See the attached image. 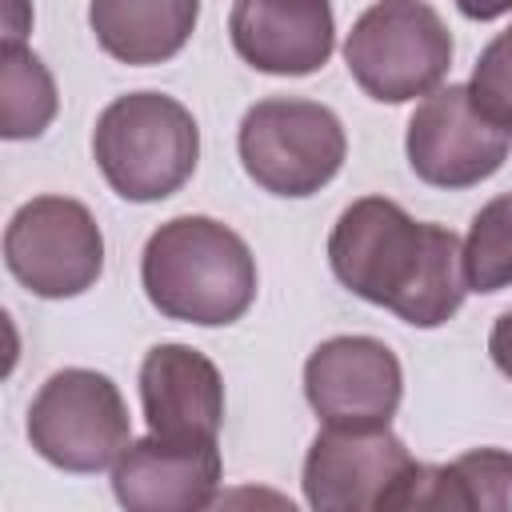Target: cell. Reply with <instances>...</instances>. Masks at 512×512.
<instances>
[{"mask_svg": "<svg viewBox=\"0 0 512 512\" xmlns=\"http://www.w3.org/2000/svg\"><path fill=\"white\" fill-rule=\"evenodd\" d=\"M28 440L60 472L92 476L132 444L128 404L112 376L96 368L52 372L28 404Z\"/></svg>", "mask_w": 512, "mask_h": 512, "instance_id": "6", "label": "cell"}, {"mask_svg": "<svg viewBox=\"0 0 512 512\" xmlns=\"http://www.w3.org/2000/svg\"><path fill=\"white\" fill-rule=\"evenodd\" d=\"M24 12H28L24 0H8V36H4V44H24V32H28Z\"/></svg>", "mask_w": 512, "mask_h": 512, "instance_id": "21", "label": "cell"}, {"mask_svg": "<svg viewBox=\"0 0 512 512\" xmlns=\"http://www.w3.org/2000/svg\"><path fill=\"white\" fill-rule=\"evenodd\" d=\"M236 152L256 188L304 200L332 184L348 156V136L328 104L300 96H268L244 112Z\"/></svg>", "mask_w": 512, "mask_h": 512, "instance_id": "5", "label": "cell"}, {"mask_svg": "<svg viewBox=\"0 0 512 512\" xmlns=\"http://www.w3.org/2000/svg\"><path fill=\"white\" fill-rule=\"evenodd\" d=\"M392 508H512V452L472 448L452 464H416Z\"/></svg>", "mask_w": 512, "mask_h": 512, "instance_id": "15", "label": "cell"}, {"mask_svg": "<svg viewBox=\"0 0 512 512\" xmlns=\"http://www.w3.org/2000/svg\"><path fill=\"white\" fill-rule=\"evenodd\" d=\"M228 36L256 72L312 76L336 52V16L328 0H232Z\"/></svg>", "mask_w": 512, "mask_h": 512, "instance_id": "12", "label": "cell"}, {"mask_svg": "<svg viewBox=\"0 0 512 512\" xmlns=\"http://www.w3.org/2000/svg\"><path fill=\"white\" fill-rule=\"evenodd\" d=\"M456 8H460V16H468V20H500V16H508L512 12V0H452Z\"/></svg>", "mask_w": 512, "mask_h": 512, "instance_id": "20", "label": "cell"}, {"mask_svg": "<svg viewBox=\"0 0 512 512\" xmlns=\"http://www.w3.org/2000/svg\"><path fill=\"white\" fill-rule=\"evenodd\" d=\"M4 264L40 300L88 292L104 272V232L72 196H32L4 228Z\"/></svg>", "mask_w": 512, "mask_h": 512, "instance_id": "7", "label": "cell"}, {"mask_svg": "<svg viewBox=\"0 0 512 512\" xmlns=\"http://www.w3.org/2000/svg\"><path fill=\"white\" fill-rule=\"evenodd\" d=\"M216 440L140 436L112 464V496L132 512H200L220 492Z\"/></svg>", "mask_w": 512, "mask_h": 512, "instance_id": "11", "label": "cell"}, {"mask_svg": "<svg viewBox=\"0 0 512 512\" xmlns=\"http://www.w3.org/2000/svg\"><path fill=\"white\" fill-rule=\"evenodd\" d=\"M92 156L116 196L156 204L192 180L200 160V128L176 96L128 92L96 116Z\"/></svg>", "mask_w": 512, "mask_h": 512, "instance_id": "3", "label": "cell"}, {"mask_svg": "<svg viewBox=\"0 0 512 512\" xmlns=\"http://www.w3.org/2000/svg\"><path fill=\"white\" fill-rule=\"evenodd\" d=\"M200 0H88L96 44L132 68L172 60L196 32Z\"/></svg>", "mask_w": 512, "mask_h": 512, "instance_id": "14", "label": "cell"}, {"mask_svg": "<svg viewBox=\"0 0 512 512\" xmlns=\"http://www.w3.org/2000/svg\"><path fill=\"white\" fill-rule=\"evenodd\" d=\"M464 280L468 292L512 288V192L488 200L464 236Z\"/></svg>", "mask_w": 512, "mask_h": 512, "instance_id": "17", "label": "cell"}, {"mask_svg": "<svg viewBox=\"0 0 512 512\" xmlns=\"http://www.w3.org/2000/svg\"><path fill=\"white\" fill-rule=\"evenodd\" d=\"M404 152L424 184L460 192L504 168L512 152V128L492 124L472 104L468 84H448L416 104Z\"/></svg>", "mask_w": 512, "mask_h": 512, "instance_id": "8", "label": "cell"}, {"mask_svg": "<svg viewBox=\"0 0 512 512\" xmlns=\"http://www.w3.org/2000/svg\"><path fill=\"white\" fill-rule=\"evenodd\" d=\"M488 356L512 380V308L492 324V332H488Z\"/></svg>", "mask_w": 512, "mask_h": 512, "instance_id": "19", "label": "cell"}, {"mask_svg": "<svg viewBox=\"0 0 512 512\" xmlns=\"http://www.w3.org/2000/svg\"><path fill=\"white\" fill-rule=\"evenodd\" d=\"M60 96L44 60L24 44L0 48V136L36 140L56 120Z\"/></svg>", "mask_w": 512, "mask_h": 512, "instance_id": "16", "label": "cell"}, {"mask_svg": "<svg viewBox=\"0 0 512 512\" xmlns=\"http://www.w3.org/2000/svg\"><path fill=\"white\" fill-rule=\"evenodd\" d=\"M304 396L328 428H384L404 396V368L376 336H332L304 360Z\"/></svg>", "mask_w": 512, "mask_h": 512, "instance_id": "10", "label": "cell"}, {"mask_svg": "<svg viewBox=\"0 0 512 512\" xmlns=\"http://www.w3.org/2000/svg\"><path fill=\"white\" fill-rule=\"evenodd\" d=\"M332 276L360 300L396 312L412 328L448 324L464 296V240L408 216L388 196L352 200L328 236Z\"/></svg>", "mask_w": 512, "mask_h": 512, "instance_id": "1", "label": "cell"}, {"mask_svg": "<svg viewBox=\"0 0 512 512\" xmlns=\"http://www.w3.org/2000/svg\"><path fill=\"white\" fill-rule=\"evenodd\" d=\"M148 304L180 324H236L256 300V256L244 236L212 216L164 220L140 252Z\"/></svg>", "mask_w": 512, "mask_h": 512, "instance_id": "2", "label": "cell"}, {"mask_svg": "<svg viewBox=\"0 0 512 512\" xmlns=\"http://www.w3.org/2000/svg\"><path fill=\"white\" fill-rule=\"evenodd\" d=\"M468 96L492 124L512 128V24L484 44L468 80Z\"/></svg>", "mask_w": 512, "mask_h": 512, "instance_id": "18", "label": "cell"}, {"mask_svg": "<svg viewBox=\"0 0 512 512\" xmlns=\"http://www.w3.org/2000/svg\"><path fill=\"white\" fill-rule=\"evenodd\" d=\"M140 404L156 436L216 440L224 424L220 368L192 344H156L140 360Z\"/></svg>", "mask_w": 512, "mask_h": 512, "instance_id": "13", "label": "cell"}, {"mask_svg": "<svg viewBox=\"0 0 512 512\" xmlns=\"http://www.w3.org/2000/svg\"><path fill=\"white\" fill-rule=\"evenodd\" d=\"M416 468L404 440L384 428H328L316 432L304 456V500L316 512L392 508L400 484Z\"/></svg>", "mask_w": 512, "mask_h": 512, "instance_id": "9", "label": "cell"}, {"mask_svg": "<svg viewBox=\"0 0 512 512\" xmlns=\"http://www.w3.org/2000/svg\"><path fill=\"white\" fill-rule=\"evenodd\" d=\"M344 64L364 96L408 104L444 84L452 68V32L428 0H376L344 40Z\"/></svg>", "mask_w": 512, "mask_h": 512, "instance_id": "4", "label": "cell"}]
</instances>
